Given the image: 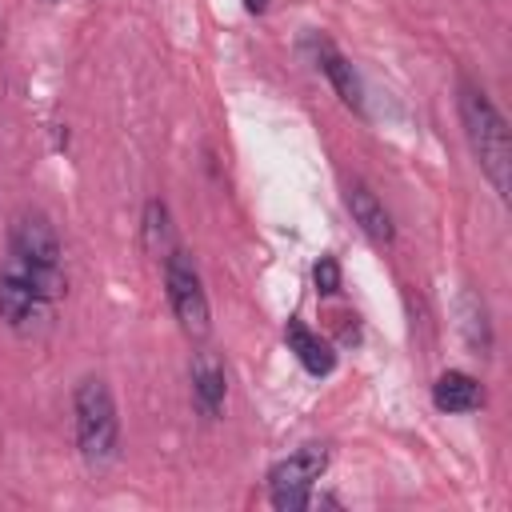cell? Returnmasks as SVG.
<instances>
[{"label": "cell", "mask_w": 512, "mask_h": 512, "mask_svg": "<svg viewBox=\"0 0 512 512\" xmlns=\"http://www.w3.org/2000/svg\"><path fill=\"white\" fill-rule=\"evenodd\" d=\"M456 108H460L464 140H468L484 180L492 184V192L500 200H508V192H512V136H508V120L488 100V92L480 84H472V80H460Z\"/></svg>", "instance_id": "6da1fadb"}, {"label": "cell", "mask_w": 512, "mask_h": 512, "mask_svg": "<svg viewBox=\"0 0 512 512\" xmlns=\"http://www.w3.org/2000/svg\"><path fill=\"white\" fill-rule=\"evenodd\" d=\"M12 268H20L48 304H56L68 288V276H64V248H60V236L52 228V220L36 208H24L16 212L12 228H8V260Z\"/></svg>", "instance_id": "7a4b0ae2"}, {"label": "cell", "mask_w": 512, "mask_h": 512, "mask_svg": "<svg viewBox=\"0 0 512 512\" xmlns=\"http://www.w3.org/2000/svg\"><path fill=\"white\" fill-rule=\"evenodd\" d=\"M72 420H76V448H80L84 464H92V468L112 464L116 448H120V416H116L112 388L100 376H84L76 384Z\"/></svg>", "instance_id": "3957f363"}, {"label": "cell", "mask_w": 512, "mask_h": 512, "mask_svg": "<svg viewBox=\"0 0 512 512\" xmlns=\"http://www.w3.org/2000/svg\"><path fill=\"white\" fill-rule=\"evenodd\" d=\"M164 296H168V308H172V316L188 340H204L212 332L208 292H204L196 260L184 248H172L164 256Z\"/></svg>", "instance_id": "277c9868"}, {"label": "cell", "mask_w": 512, "mask_h": 512, "mask_svg": "<svg viewBox=\"0 0 512 512\" xmlns=\"http://www.w3.org/2000/svg\"><path fill=\"white\" fill-rule=\"evenodd\" d=\"M324 472H328V448L324 444H304L292 456L276 460L268 468V500H272V508L276 512H300V508H308Z\"/></svg>", "instance_id": "5b68a950"}, {"label": "cell", "mask_w": 512, "mask_h": 512, "mask_svg": "<svg viewBox=\"0 0 512 512\" xmlns=\"http://www.w3.org/2000/svg\"><path fill=\"white\" fill-rule=\"evenodd\" d=\"M52 304L40 296V288L12 264L0 268V320L8 328H32L36 320H44Z\"/></svg>", "instance_id": "8992f818"}, {"label": "cell", "mask_w": 512, "mask_h": 512, "mask_svg": "<svg viewBox=\"0 0 512 512\" xmlns=\"http://www.w3.org/2000/svg\"><path fill=\"white\" fill-rule=\"evenodd\" d=\"M188 376H192V400H196V408L208 420H216L224 412V400H228V372H224L220 356L208 352V348H200L192 356V372Z\"/></svg>", "instance_id": "52a82bcc"}, {"label": "cell", "mask_w": 512, "mask_h": 512, "mask_svg": "<svg viewBox=\"0 0 512 512\" xmlns=\"http://www.w3.org/2000/svg\"><path fill=\"white\" fill-rule=\"evenodd\" d=\"M312 48H316V64H320V72L328 76V84L336 88V96L352 108V112H364V84H360V76H356V68L348 64V56L332 44V40H312Z\"/></svg>", "instance_id": "ba28073f"}, {"label": "cell", "mask_w": 512, "mask_h": 512, "mask_svg": "<svg viewBox=\"0 0 512 512\" xmlns=\"http://www.w3.org/2000/svg\"><path fill=\"white\" fill-rule=\"evenodd\" d=\"M348 212H352V220L360 224V232H364L372 244H392V236H396L392 216H388L384 200H380L364 180H352V184H348Z\"/></svg>", "instance_id": "9c48e42d"}, {"label": "cell", "mask_w": 512, "mask_h": 512, "mask_svg": "<svg viewBox=\"0 0 512 512\" xmlns=\"http://www.w3.org/2000/svg\"><path fill=\"white\" fill-rule=\"evenodd\" d=\"M284 344H288V352H292L312 376H328V372L336 368V352H332V344H328L320 332H312L308 324H300V320H288V328H284Z\"/></svg>", "instance_id": "30bf717a"}, {"label": "cell", "mask_w": 512, "mask_h": 512, "mask_svg": "<svg viewBox=\"0 0 512 512\" xmlns=\"http://www.w3.org/2000/svg\"><path fill=\"white\" fill-rule=\"evenodd\" d=\"M432 404L440 412H452V416L476 412L484 404V384L468 372H440L436 384H432Z\"/></svg>", "instance_id": "8fae6325"}, {"label": "cell", "mask_w": 512, "mask_h": 512, "mask_svg": "<svg viewBox=\"0 0 512 512\" xmlns=\"http://www.w3.org/2000/svg\"><path fill=\"white\" fill-rule=\"evenodd\" d=\"M460 328H464V340L476 348V356H488L492 352V324H488V308L476 292H464L460 296Z\"/></svg>", "instance_id": "7c38bea8"}, {"label": "cell", "mask_w": 512, "mask_h": 512, "mask_svg": "<svg viewBox=\"0 0 512 512\" xmlns=\"http://www.w3.org/2000/svg\"><path fill=\"white\" fill-rule=\"evenodd\" d=\"M140 232H144V248L152 252V256H168L176 244H172V216H168V204L164 200H148L144 204V224H140Z\"/></svg>", "instance_id": "4fadbf2b"}, {"label": "cell", "mask_w": 512, "mask_h": 512, "mask_svg": "<svg viewBox=\"0 0 512 512\" xmlns=\"http://www.w3.org/2000/svg\"><path fill=\"white\" fill-rule=\"evenodd\" d=\"M312 280H316L320 296H336L340 292V264H336V256H320L316 268H312Z\"/></svg>", "instance_id": "5bb4252c"}, {"label": "cell", "mask_w": 512, "mask_h": 512, "mask_svg": "<svg viewBox=\"0 0 512 512\" xmlns=\"http://www.w3.org/2000/svg\"><path fill=\"white\" fill-rule=\"evenodd\" d=\"M264 4H268V0H244L248 12H264Z\"/></svg>", "instance_id": "9a60e30c"}]
</instances>
